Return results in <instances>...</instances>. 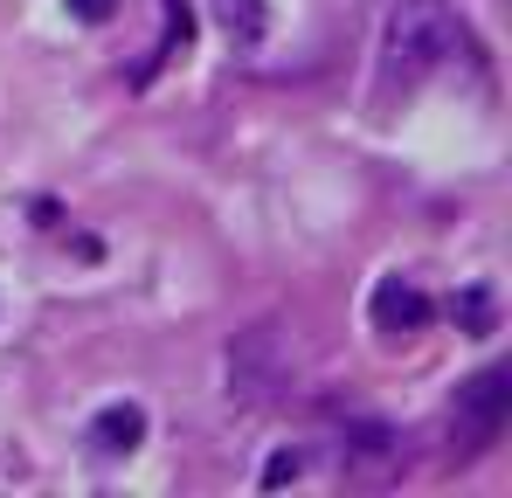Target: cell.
<instances>
[{
	"instance_id": "obj_1",
	"label": "cell",
	"mask_w": 512,
	"mask_h": 498,
	"mask_svg": "<svg viewBox=\"0 0 512 498\" xmlns=\"http://www.w3.org/2000/svg\"><path fill=\"white\" fill-rule=\"evenodd\" d=\"M478 70V35L450 0H395L381 21V83H423Z\"/></svg>"
},
{
	"instance_id": "obj_2",
	"label": "cell",
	"mask_w": 512,
	"mask_h": 498,
	"mask_svg": "<svg viewBox=\"0 0 512 498\" xmlns=\"http://www.w3.org/2000/svg\"><path fill=\"white\" fill-rule=\"evenodd\" d=\"M506 415H512V367H485L457 388V409H450V436L464 450H485L506 436Z\"/></svg>"
},
{
	"instance_id": "obj_3",
	"label": "cell",
	"mask_w": 512,
	"mask_h": 498,
	"mask_svg": "<svg viewBox=\"0 0 512 498\" xmlns=\"http://www.w3.org/2000/svg\"><path fill=\"white\" fill-rule=\"evenodd\" d=\"M367 319H374V332H388V339L423 332L429 326V298L409 284V277H381V284H374V298H367Z\"/></svg>"
},
{
	"instance_id": "obj_4",
	"label": "cell",
	"mask_w": 512,
	"mask_h": 498,
	"mask_svg": "<svg viewBox=\"0 0 512 498\" xmlns=\"http://www.w3.org/2000/svg\"><path fill=\"white\" fill-rule=\"evenodd\" d=\"M84 443L97 450V457H132V450L146 443V409H139V402H111V409H97V415H90V429H84Z\"/></svg>"
},
{
	"instance_id": "obj_5",
	"label": "cell",
	"mask_w": 512,
	"mask_h": 498,
	"mask_svg": "<svg viewBox=\"0 0 512 498\" xmlns=\"http://www.w3.org/2000/svg\"><path fill=\"white\" fill-rule=\"evenodd\" d=\"M215 14H222V28H229V42H263V28H270V7L263 0H215Z\"/></svg>"
},
{
	"instance_id": "obj_6",
	"label": "cell",
	"mask_w": 512,
	"mask_h": 498,
	"mask_svg": "<svg viewBox=\"0 0 512 498\" xmlns=\"http://www.w3.org/2000/svg\"><path fill=\"white\" fill-rule=\"evenodd\" d=\"M298 471H305V457H298V450H277V457L263 464V485H291Z\"/></svg>"
},
{
	"instance_id": "obj_7",
	"label": "cell",
	"mask_w": 512,
	"mask_h": 498,
	"mask_svg": "<svg viewBox=\"0 0 512 498\" xmlns=\"http://www.w3.org/2000/svg\"><path fill=\"white\" fill-rule=\"evenodd\" d=\"M70 14H77V21H111L118 0H70Z\"/></svg>"
}]
</instances>
